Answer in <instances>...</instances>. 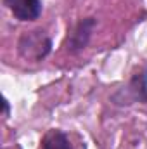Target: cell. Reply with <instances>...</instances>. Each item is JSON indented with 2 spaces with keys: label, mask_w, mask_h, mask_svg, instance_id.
<instances>
[{
  "label": "cell",
  "mask_w": 147,
  "mask_h": 149,
  "mask_svg": "<svg viewBox=\"0 0 147 149\" xmlns=\"http://www.w3.org/2000/svg\"><path fill=\"white\" fill-rule=\"evenodd\" d=\"M14 17L19 21H33L42 14V0H3Z\"/></svg>",
  "instance_id": "2"
},
{
  "label": "cell",
  "mask_w": 147,
  "mask_h": 149,
  "mask_svg": "<svg viewBox=\"0 0 147 149\" xmlns=\"http://www.w3.org/2000/svg\"><path fill=\"white\" fill-rule=\"evenodd\" d=\"M19 50L24 57L43 59L50 50V40L43 35V31H31L21 38Z\"/></svg>",
  "instance_id": "1"
},
{
  "label": "cell",
  "mask_w": 147,
  "mask_h": 149,
  "mask_svg": "<svg viewBox=\"0 0 147 149\" xmlns=\"http://www.w3.org/2000/svg\"><path fill=\"white\" fill-rule=\"evenodd\" d=\"M43 149H71V146H69L68 137L62 132L52 130L43 139Z\"/></svg>",
  "instance_id": "4"
},
{
  "label": "cell",
  "mask_w": 147,
  "mask_h": 149,
  "mask_svg": "<svg viewBox=\"0 0 147 149\" xmlns=\"http://www.w3.org/2000/svg\"><path fill=\"white\" fill-rule=\"evenodd\" d=\"M94 26H95V21H94L92 17H88V19H85V21H81V23L78 24L76 31H74L73 37H71V45H73L74 49H81V47L87 45L88 37H90Z\"/></svg>",
  "instance_id": "3"
}]
</instances>
